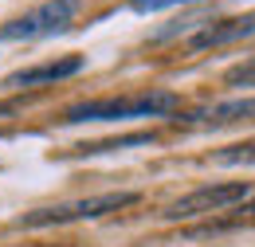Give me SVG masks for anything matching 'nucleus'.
<instances>
[{
  "instance_id": "1",
  "label": "nucleus",
  "mask_w": 255,
  "mask_h": 247,
  "mask_svg": "<svg viewBox=\"0 0 255 247\" xmlns=\"http://www.w3.org/2000/svg\"><path fill=\"white\" fill-rule=\"evenodd\" d=\"M177 94L173 91H141V94H122V98H95V102H75L67 106L63 122H122V118H157L177 110Z\"/></svg>"
},
{
  "instance_id": "2",
  "label": "nucleus",
  "mask_w": 255,
  "mask_h": 247,
  "mask_svg": "<svg viewBox=\"0 0 255 247\" xmlns=\"http://www.w3.org/2000/svg\"><path fill=\"white\" fill-rule=\"evenodd\" d=\"M79 4L83 0H47L32 12L8 20L0 28V39L4 43H32V39H43V35H55V31H67L71 20L79 16Z\"/></svg>"
},
{
  "instance_id": "3",
  "label": "nucleus",
  "mask_w": 255,
  "mask_h": 247,
  "mask_svg": "<svg viewBox=\"0 0 255 247\" xmlns=\"http://www.w3.org/2000/svg\"><path fill=\"white\" fill-rule=\"evenodd\" d=\"M133 200H137V192H98V196H83V200H67V204H51V208L28 212V216L20 220V228H51V224L98 220V216H106V212L129 208Z\"/></svg>"
},
{
  "instance_id": "4",
  "label": "nucleus",
  "mask_w": 255,
  "mask_h": 247,
  "mask_svg": "<svg viewBox=\"0 0 255 247\" xmlns=\"http://www.w3.org/2000/svg\"><path fill=\"white\" fill-rule=\"evenodd\" d=\"M252 196V185L244 181H228V185H200L189 196L173 200L161 216L165 220H192V216H208V212H228L232 204H244Z\"/></svg>"
},
{
  "instance_id": "5",
  "label": "nucleus",
  "mask_w": 255,
  "mask_h": 247,
  "mask_svg": "<svg viewBox=\"0 0 255 247\" xmlns=\"http://www.w3.org/2000/svg\"><path fill=\"white\" fill-rule=\"evenodd\" d=\"M255 35V12H244V16H224V20H212L189 39V51H208V47H224V43H236V39H248Z\"/></svg>"
},
{
  "instance_id": "6",
  "label": "nucleus",
  "mask_w": 255,
  "mask_h": 247,
  "mask_svg": "<svg viewBox=\"0 0 255 247\" xmlns=\"http://www.w3.org/2000/svg\"><path fill=\"white\" fill-rule=\"evenodd\" d=\"M83 71V55H63V59L39 63V67H28V71H16L4 79L8 91H20V87H35V83H59V79H71Z\"/></svg>"
},
{
  "instance_id": "7",
  "label": "nucleus",
  "mask_w": 255,
  "mask_h": 247,
  "mask_svg": "<svg viewBox=\"0 0 255 247\" xmlns=\"http://www.w3.org/2000/svg\"><path fill=\"white\" fill-rule=\"evenodd\" d=\"M192 122L212 125V129H220V125H240V122H255V98H232V102H216V106H208V110L192 114Z\"/></svg>"
},
{
  "instance_id": "8",
  "label": "nucleus",
  "mask_w": 255,
  "mask_h": 247,
  "mask_svg": "<svg viewBox=\"0 0 255 247\" xmlns=\"http://www.w3.org/2000/svg\"><path fill=\"white\" fill-rule=\"evenodd\" d=\"M216 165H255V141H236L220 153H212Z\"/></svg>"
},
{
  "instance_id": "9",
  "label": "nucleus",
  "mask_w": 255,
  "mask_h": 247,
  "mask_svg": "<svg viewBox=\"0 0 255 247\" xmlns=\"http://www.w3.org/2000/svg\"><path fill=\"white\" fill-rule=\"evenodd\" d=\"M153 133H129V137H118V141H95V145H79L83 153H110V149H129V145H149Z\"/></svg>"
},
{
  "instance_id": "10",
  "label": "nucleus",
  "mask_w": 255,
  "mask_h": 247,
  "mask_svg": "<svg viewBox=\"0 0 255 247\" xmlns=\"http://www.w3.org/2000/svg\"><path fill=\"white\" fill-rule=\"evenodd\" d=\"M224 83H228V87H255V59L228 67V71H224Z\"/></svg>"
},
{
  "instance_id": "11",
  "label": "nucleus",
  "mask_w": 255,
  "mask_h": 247,
  "mask_svg": "<svg viewBox=\"0 0 255 247\" xmlns=\"http://www.w3.org/2000/svg\"><path fill=\"white\" fill-rule=\"evenodd\" d=\"M185 4H200V0H129V12L149 16V12H165V8H185Z\"/></svg>"
},
{
  "instance_id": "12",
  "label": "nucleus",
  "mask_w": 255,
  "mask_h": 247,
  "mask_svg": "<svg viewBox=\"0 0 255 247\" xmlns=\"http://www.w3.org/2000/svg\"><path fill=\"white\" fill-rule=\"evenodd\" d=\"M244 216H255V204H248V208H240V216L232 220V224H240V220H244Z\"/></svg>"
}]
</instances>
